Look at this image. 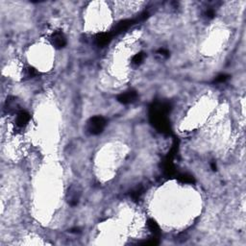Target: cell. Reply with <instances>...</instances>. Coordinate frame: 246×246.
Returning <instances> with one entry per match:
<instances>
[{
  "instance_id": "cell-1",
  "label": "cell",
  "mask_w": 246,
  "mask_h": 246,
  "mask_svg": "<svg viewBox=\"0 0 246 246\" xmlns=\"http://www.w3.org/2000/svg\"><path fill=\"white\" fill-rule=\"evenodd\" d=\"M106 121L102 116H93L90 119L88 124V130L92 135L100 134L105 128Z\"/></svg>"
},
{
  "instance_id": "cell-2",
  "label": "cell",
  "mask_w": 246,
  "mask_h": 246,
  "mask_svg": "<svg viewBox=\"0 0 246 246\" xmlns=\"http://www.w3.org/2000/svg\"><path fill=\"white\" fill-rule=\"evenodd\" d=\"M51 41H52L53 45H54L56 48H62L66 43V37L63 36L62 32H55V33L52 35Z\"/></svg>"
},
{
  "instance_id": "cell-3",
  "label": "cell",
  "mask_w": 246,
  "mask_h": 246,
  "mask_svg": "<svg viewBox=\"0 0 246 246\" xmlns=\"http://www.w3.org/2000/svg\"><path fill=\"white\" fill-rule=\"evenodd\" d=\"M137 98V93L135 91H127L125 93H121L118 97H117V100H118L120 103L122 104H128V103L133 102L135 99Z\"/></svg>"
},
{
  "instance_id": "cell-4",
  "label": "cell",
  "mask_w": 246,
  "mask_h": 246,
  "mask_svg": "<svg viewBox=\"0 0 246 246\" xmlns=\"http://www.w3.org/2000/svg\"><path fill=\"white\" fill-rule=\"evenodd\" d=\"M29 120H30V116L26 112H21L16 116V124L20 127L26 125L29 122Z\"/></svg>"
},
{
  "instance_id": "cell-5",
  "label": "cell",
  "mask_w": 246,
  "mask_h": 246,
  "mask_svg": "<svg viewBox=\"0 0 246 246\" xmlns=\"http://www.w3.org/2000/svg\"><path fill=\"white\" fill-rule=\"evenodd\" d=\"M111 38H112V35H111V34L104 33V34L98 35L97 37H96L95 41H96V43H97L99 46H104V45H106L110 41Z\"/></svg>"
},
{
  "instance_id": "cell-6",
  "label": "cell",
  "mask_w": 246,
  "mask_h": 246,
  "mask_svg": "<svg viewBox=\"0 0 246 246\" xmlns=\"http://www.w3.org/2000/svg\"><path fill=\"white\" fill-rule=\"evenodd\" d=\"M132 23H133V21H131V20L122 21V22H120L118 25H117L116 29L115 30V33L118 34V33H120V32H123L124 30L128 29V27H129L130 25H132Z\"/></svg>"
},
{
  "instance_id": "cell-7",
  "label": "cell",
  "mask_w": 246,
  "mask_h": 246,
  "mask_svg": "<svg viewBox=\"0 0 246 246\" xmlns=\"http://www.w3.org/2000/svg\"><path fill=\"white\" fill-rule=\"evenodd\" d=\"M147 226L149 228V230H150L152 233H154V234H159V232H160V228L158 226V224H157L154 220H148V223H147Z\"/></svg>"
},
{
  "instance_id": "cell-8",
  "label": "cell",
  "mask_w": 246,
  "mask_h": 246,
  "mask_svg": "<svg viewBox=\"0 0 246 246\" xmlns=\"http://www.w3.org/2000/svg\"><path fill=\"white\" fill-rule=\"evenodd\" d=\"M144 58V55L142 54V53H138V54L135 55L134 58H133V63L135 65H140V63L142 62V60Z\"/></svg>"
},
{
  "instance_id": "cell-9",
  "label": "cell",
  "mask_w": 246,
  "mask_h": 246,
  "mask_svg": "<svg viewBox=\"0 0 246 246\" xmlns=\"http://www.w3.org/2000/svg\"><path fill=\"white\" fill-rule=\"evenodd\" d=\"M180 180L182 182H184V183H193V181H194L193 178H192L190 175H187V174L180 176Z\"/></svg>"
},
{
  "instance_id": "cell-10",
  "label": "cell",
  "mask_w": 246,
  "mask_h": 246,
  "mask_svg": "<svg viewBox=\"0 0 246 246\" xmlns=\"http://www.w3.org/2000/svg\"><path fill=\"white\" fill-rule=\"evenodd\" d=\"M228 78H229V76H228V75H225V74H221V75L216 77L215 82H216V83H223V82H225L228 79Z\"/></svg>"
},
{
  "instance_id": "cell-11",
  "label": "cell",
  "mask_w": 246,
  "mask_h": 246,
  "mask_svg": "<svg viewBox=\"0 0 246 246\" xmlns=\"http://www.w3.org/2000/svg\"><path fill=\"white\" fill-rule=\"evenodd\" d=\"M36 74H37V71H36L33 67H29L27 69V76L28 77H34Z\"/></svg>"
},
{
  "instance_id": "cell-12",
  "label": "cell",
  "mask_w": 246,
  "mask_h": 246,
  "mask_svg": "<svg viewBox=\"0 0 246 246\" xmlns=\"http://www.w3.org/2000/svg\"><path fill=\"white\" fill-rule=\"evenodd\" d=\"M213 16H215V13H213V11L212 10H208V12H207V16H209V17H213Z\"/></svg>"
},
{
  "instance_id": "cell-13",
  "label": "cell",
  "mask_w": 246,
  "mask_h": 246,
  "mask_svg": "<svg viewBox=\"0 0 246 246\" xmlns=\"http://www.w3.org/2000/svg\"><path fill=\"white\" fill-rule=\"evenodd\" d=\"M159 52L161 53V55H163V56H165V57L168 56V52H167L166 50H165V49H161Z\"/></svg>"
},
{
  "instance_id": "cell-14",
  "label": "cell",
  "mask_w": 246,
  "mask_h": 246,
  "mask_svg": "<svg viewBox=\"0 0 246 246\" xmlns=\"http://www.w3.org/2000/svg\"><path fill=\"white\" fill-rule=\"evenodd\" d=\"M212 169H213V170H215V169H216V165H215V163H212Z\"/></svg>"
}]
</instances>
